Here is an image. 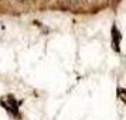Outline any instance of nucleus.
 Instances as JSON below:
<instances>
[{
  "mask_svg": "<svg viewBox=\"0 0 126 120\" xmlns=\"http://www.w3.org/2000/svg\"><path fill=\"white\" fill-rule=\"evenodd\" d=\"M112 42H113V48L116 52H119V44H120V34L119 31H118V28L116 27H112Z\"/></svg>",
  "mask_w": 126,
  "mask_h": 120,
  "instance_id": "obj_1",
  "label": "nucleus"
}]
</instances>
